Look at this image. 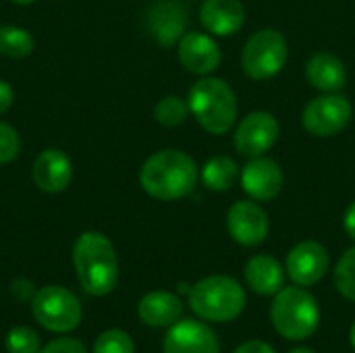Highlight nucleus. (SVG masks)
Returning <instances> with one entry per match:
<instances>
[{"mask_svg": "<svg viewBox=\"0 0 355 353\" xmlns=\"http://www.w3.org/2000/svg\"><path fill=\"white\" fill-rule=\"evenodd\" d=\"M40 353H87V350H85V345L79 339L62 337V339L50 341L46 347L40 350Z\"/></svg>", "mask_w": 355, "mask_h": 353, "instance_id": "nucleus-28", "label": "nucleus"}, {"mask_svg": "<svg viewBox=\"0 0 355 353\" xmlns=\"http://www.w3.org/2000/svg\"><path fill=\"white\" fill-rule=\"evenodd\" d=\"M189 104L187 100L179 96H164L156 106H154V119L162 127H179L187 121L189 117Z\"/></svg>", "mask_w": 355, "mask_h": 353, "instance_id": "nucleus-23", "label": "nucleus"}, {"mask_svg": "<svg viewBox=\"0 0 355 353\" xmlns=\"http://www.w3.org/2000/svg\"><path fill=\"white\" fill-rule=\"evenodd\" d=\"M187 12L179 0H154L146 12L150 35L164 48L177 44L185 35Z\"/></svg>", "mask_w": 355, "mask_h": 353, "instance_id": "nucleus-13", "label": "nucleus"}, {"mask_svg": "<svg viewBox=\"0 0 355 353\" xmlns=\"http://www.w3.org/2000/svg\"><path fill=\"white\" fill-rule=\"evenodd\" d=\"M349 343H352V347L355 350V322L352 325V331H349Z\"/></svg>", "mask_w": 355, "mask_h": 353, "instance_id": "nucleus-34", "label": "nucleus"}, {"mask_svg": "<svg viewBox=\"0 0 355 353\" xmlns=\"http://www.w3.org/2000/svg\"><path fill=\"white\" fill-rule=\"evenodd\" d=\"M10 2H15V4H19V6H27V4H33L35 0H10Z\"/></svg>", "mask_w": 355, "mask_h": 353, "instance_id": "nucleus-35", "label": "nucleus"}, {"mask_svg": "<svg viewBox=\"0 0 355 353\" xmlns=\"http://www.w3.org/2000/svg\"><path fill=\"white\" fill-rule=\"evenodd\" d=\"M15 102V92L8 81L0 79V114H4Z\"/></svg>", "mask_w": 355, "mask_h": 353, "instance_id": "nucleus-31", "label": "nucleus"}, {"mask_svg": "<svg viewBox=\"0 0 355 353\" xmlns=\"http://www.w3.org/2000/svg\"><path fill=\"white\" fill-rule=\"evenodd\" d=\"M193 119L212 135L227 133L237 119V98L231 85L216 77L196 81L187 96Z\"/></svg>", "mask_w": 355, "mask_h": 353, "instance_id": "nucleus-3", "label": "nucleus"}, {"mask_svg": "<svg viewBox=\"0 0 355 353\" xmlns=\"http://www.w3.org/2000/svg\"><path fill=\"white\" fill-rule=\"evenodd\" d=\"M352 102L343 94L333 92L308 102L302 112V125L314 137H333L352 123Z\"/></svg>", "mask_w": 355, "mask_h": 353, "instance_id": "nucleus-8", "label": "nucleus"}, {"mask_svg": "<svg viewBox=\"0 0 355 353\" xmlns=\"http://www.w3.org/2000/svg\"><path fill=\"white\" fill-rule=\"evenodd\" d=\"M279 123L266 110L250 112L239 121L233 135V146L241 156H264L279 139Z\"/></svg>", "mask_w": 355, "mask_h": 353, "instance_id": "nucleus-9", "label": "nucleus"}, {"mask_svg": "<svg viewBox=\"0 0 355 353\" xmlns=\"http://www.w3.org/2000/svg\"><path fill=\"white\" fill-rule=\"evenodd\" d=\"M285 270L295 285L312 287L329 270V252L318 241H302L287 254Z\"/></svg>", "mask_w": 355, "mask_h": 353, "instance_id": "nucleus-11", "label": "nucleus"}, {"mask_svg": "<svg viewBox=\"0 0 355 353\" xmlns=\"http://www.w3.org/2000/svg\"><path fill=\"white\" fill-rule=\"evenodd\" d=\"M73 264L79 285L87 295L104 298L114 291L119 283V258L104 233H81L73 246Z\"/></svg>", "mask_w": 355, "mask_h": 353, "instance_id": "nucleus-2", "label": "nucleus"}, {"mask_svg": "<svg viewBox=\"0 0 355 353\" xmlns=\"http://www.w3.org/2000/svg\"><path fill=\"white\" fill-rule=\"evenodd\" d=\"M21 152V137L17 129L4 121H0V164L12 162Z\"/></svg>", "mask_w": 355, "mask_h": 353, "instance_id": "nucleus-27", "label": "nucleus"}, {"mask_svg": "<svg viewBox=\"0 0 355 353\" xmlns=\"http://www.w3.org/2000/svg\"><path fill=\"white\" fill-rule=\"evenodd\" d=\"M162 353H220L216 333L200 320H177L168 327Z\"/></svg>", "mask_w": 355, "mask_h": 353, "instance_id": "nucleus-12", "label": "nucleus"}, {"mask_svg": "<svg viewBox=\"0 0 355 353\" xmlns=\"http://www.w3.org/2000/svg\"><path fill=\"white\" fill-rule=\"evenodd\" d=\"M245 283L258 295H277L285 283V270L277 258L258 254L248 260L243 270Z\"/></svg>", "mask_w": 355, "mask_h": 353, "instance_id": "nucleus-20", "label": "nucleus"}, {"mask_svg": "<svg viewBox=\"0 0 355 353\" xmlns=\"http://www.w3.org/2000/svg\"><path fill=\"white\" fill-rule=\"evenodd\" d=\"M239 166L231 156H214L202 166V183L210 191H229L239 181Z\"/></svg>", "mask_w": 355, "mask_h": 353, "instance_id": "nucleus-21", "label": "nucleus"}, {"mask_svg": "<svg viewBox=\"0 0 355 353\" xmlns=\"http://www.w3.org/2000/svg\"><path fill=\"white\" fill-rule=\"evenodd\" d=\"M275 331L289 341H306L320 325V308L306 287H283L270 306Z\"/></svg>", "mask_w": 355, "mask_h": 353, "instance_id": "nucleus-5", "label": "nucleus"}, {"mask_svg": "<svg viewBox=\"0 0 355 353\" xmlns=\"http://www.w3.org/2000/svg\"><path fill=\"white\" fill-rule=\"evenodd\" d=\"M289 353H316L314 350H310V347H295V350H291Z\"/></svg>", "mask_w": 355, "mask_h": 353, "instance_id": "nucleus-33", "label": "nucleus"}, {"mask_svg": "<svg viewBox=\"0 0 355 353\" xmlns=\"http://www.w3.org/2000/svg\"><path fill=\"white\" fill-rule=\"evenodd\" d=\"M220 48L214 37L200 31H185L179 40V60L193 75H210L220 64Z\"/></svg>", "mask_w": 355, "mask_h": 353, "instance_id": "nucleus-16", "label": "nucleus"}, {"mask_svg": "<svg viewBox=\"0 0 355 353\" xmlns=\"http://www.w3.org/2000/svg\"><path fill=\"white\" fill-rule=\"evenodd\" d=\"M306 77L322 94L341 92L347 83V69L333 52H316L306 62Z\"/></svg>", "mask_w": 355, "mask_h": 353, "instance_id": "nucleus-19", "label": "nucleus"}, {"mask_svg": "<svg viewBox=\"0 0 355 353\" xmlns=\"http://www.w3.org/2000/svg\"><path fill=\"white\" fill-rule=\"evenodd\" d=\"M183 302L171 291H150L137 304V316L146 327L164 329L181 320Z\"/></svg>", "mask_w": 355, "mask_h": 353, "instance_id": "nucleus-18", "label": "nucleus"}, {"mask_svg": "<svg viewBox=\"0 0 355 353\" xmlns=\"http://www.w3.org/2000/svg\"><path fill=\"white\" fill-rule=\"evenodd\" d=\"M73 162L58 148L42 150L31 164V181L44 193H60L71 185Z\"/></svg>", "mask_w": 355, "mask_h": 353, "instance_id": "nucleus-14", "label": "nucleus"}, {"mask_svg": "<svg viewBox=\"0 0 355 353\" xmlns=\"http://www.w3.org/2000/svg\"><path fill=\"white\" fill-rule=\"evenodd\" d=\"M35 48L33 35L17 25L0 27V54L6 58H27Z\"/></svg>", "mask_w": 355, "mask_h": 353, "instance_id": "nucleus-22", "label": "nucleus"}, {"mask_svg": "<svg viewBox=\"0 0 355 353\" xmlns=\"http://www.w3.org/2000/svg\"><path fill=\"white\" fill-rule=\"evenodd\" d=\"M189 308L206 322H231L245 308V291L233 277L212 275L191 287Z\"/></svg>", "mask_w": 355, "mask_h": 353, "instance_id": "nucleus-4", "label": "nucleus"}, {"mask_svg": "<svg viewBox=\"0 0 355 353\" xmlns=\"http://www.w3.org/2000/svg\"><path fill=\"white\" fill-rule=\"evenodd\" d=\"M200 21L208 33L229 37L243 27L245 8L239 0H206L200 8Z\"/></svg>", "mask_w": 355, "mask_h": 353, "instance_id": "nucleus-17", "label": "nucleus"}, {"mask_svg": "<svg viewBox=\"0 0 355 353\" xmlns=\"http://www.w3.org/2000/svg\"><path fill=\"white\" fill-rule=\"evenodd\" d=\"M233 353H277L272 350V345H268L266 341H260V339H252V341H245L241 343Z\"/></svg>", "mask_w": 355, "mask_h": 353, "instance_id": "nucleus-30", "label": "nucleus"}, {"mask_svg": "<svg viewBox=\"0 0 355 353\" xmlns=\"http://www.w3.org/2000/svg\"><path fill=\"white\" fill-rule=\"evenodd\" d=\"M287 56L289 46L285 35L277 29H260L245 42L241 52V67L248 77L264 81L281 73Z\"/></svg>", "mask_w": 355, "mask_h": 353, "instance_id": "nucleus-7", "label": "nucleus"}, {"mask_svg": "<svg viewBox=\"0 0 355 353\" xmlns=\"http://www.w3.org/2000/svg\"><path fill=\"white\" fill-rule=\"evenodd\" d=\"M10 295H12L17 302H31L33 295H35V287H33L31 281L19 277V279H15V281L10 283Z\"/></svg>", "mask_w": 355, "mask_h": 353, "instance_id": "nucleus-29", "label": "nucleus"}, {"mask_svg": "<svg viewBox=\"0 0 355 353\" xmlns=\"http://www.w3.org/2000/svg\"><path fill=\"white\" fill-rule=\"evenodd\" d=\"M40 335L29 327H15L8 331L4 345L8 353H40Z\"/></svg>", "mask_w": 355, "mask_h": 353, "instance_id": "nucleus-26", "label": "nucleus"}, {"mask_svg": "<svg viewBox=\"0 0 355 353\" xmlns=\"http://www.w3.org/2000/svg\"><path fill=\"white\" fill-rule=\"evenodd\" d=\"M31 314L40 327L50 333H71L83 320V308L77 295L60 285H48L35 291Z\"/></svg>", "mask_w": 355, "mask_h": 353, "instance_id": "nucleus-6", "label": "nucleus"}, {"mask_svg": "<svg viewBox=\"0 0 355 353\" xmlns=\"http://www.w3.org/2000/svg\"><path fill=\"white\" fill-rule=\"evenodd\" d=\"M343 227H345V233L355 241V202L349 204V208L345 210V216H343Z\"/></svg>", "mask_w": 355, "mask_h": 353, "instance_id": "nucleus-32", "label": "nucleus"}, {"mask_svg": "<svg viewBox=\"0 0 355 353\" xmlns=\"http://www.w3.org/2000/svg\"><path fill=\"white\" fill-rule=\"evenodd\" d=\"M335 287L339 293L355 302V248H349L335 266Z\"/></svg>", "mask_w": 355, "mask_h": 353, "instance_id": "nucleus-24", "label": "nucleus"}, {"mask_svg": "<svg viewBox=\"0 0 355 353\" xmlns=\"http://www.w3.org/2000/svg\"><path fill=\"white\" fill-rule=\"evenodd\" d=\"M198 183V166L193 158L181 150L154 152L139 171L141 189L160 202H175L193 191Z\"/></svg>", "mask_w": 355, "mask_h": 353, "instance_id": "nucleus-1", "label": "nucleus"}, {"mask_svg": "<svg viewBox=\"0 0 355 353\" xmlns=\"http://www.w3.org/2000/svg\"><path fill=\"white\" fill-rule=\"evenodd\" d=\"M239 181H241L243 191L252 200L270 202L281 193L285 177H283L281 166L272 158L256 156L243 166V171L239 175Z\"/></svg>", "mask_w": 355, "mask_h": 353, "instance_id": "nucleus-15", "label": "nucleus"}, {"mask_svg": "<svg viewBox=\"0 0 355 353\" xmlns=\"http://www.w3.org/2000/svg\"><path fill=\"white\" fill-rule=\"evenodd\" d=\"M227 229L233 241L245 248L260 246L268 237V214L256 200L235 202L227 212Z\"/></svg>", "mask_w": 355, "mask_h": 353, "instance_id": "nucleus-10", "label": "nucleus"}, {"mask_svg": "<svg viewBox=\"0 0 355 353\" xmlns=\"http://www.w3.org/2000/svg\"><path fill=\"white\" fill-rule=\"evenodd\" d=\"M92 353H135V345L125 331L108 329L96 339Z\"/></svg>", "mask_w": 355, "mask_h": 353, "instance_id": "nucleus-25", "label": "nucleus"}]
</instances>
